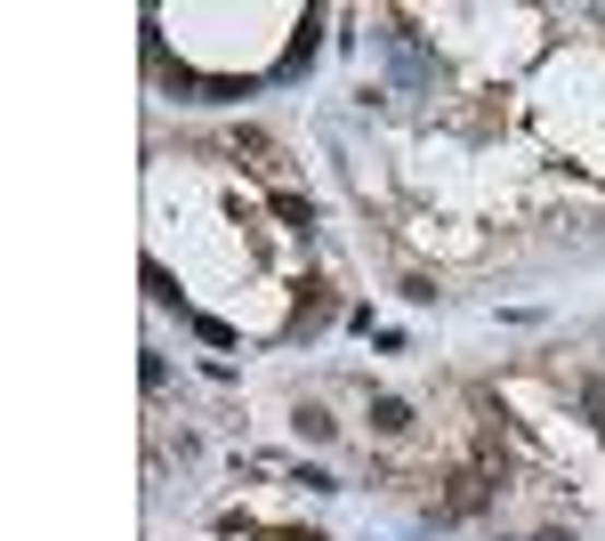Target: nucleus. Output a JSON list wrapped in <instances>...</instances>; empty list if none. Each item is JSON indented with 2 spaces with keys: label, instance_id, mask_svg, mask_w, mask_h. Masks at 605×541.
Instances as JSON below:
<instances>
[{
  "label": "nucleus",
  "instance_id": "1",
  "mask_svg": "<svg viewBox=\"0 0 605 541\" xmlns=\"http://www.w3.org/2000/svg\"><path fill=\"white\" fill-rule=\"evenodd\" d=\"M371 428H380V436H404V428H412V404H404V397H380V404H371Z\"/></svg>",
  "mask_w": 605,
  "mask_h": 541
}]
</instances>
